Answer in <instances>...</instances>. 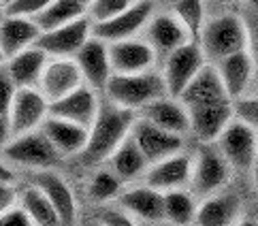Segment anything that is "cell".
I'll return each instance as SVG.
<instances>
[{
	"label": "cell",
	"instance_id": "cell-11",
	"mask_svg": "<svg viewBox=\"0 0 258 226\" xmlns=\"http://www.w3.org/2000/svg\"><path fill=\"white\" fill-rule=\"evenodd\" d=\"M131 134L137 141L139 149L143 152L145 160L150 162V167L156 165V162H160V160H167V158L175 156V154H179V149H181L179 134L162 130L156 124L143 120V117H139V120L135 122V128Z\"/></svg>",
	"mask_w": 258,
	"mask_h": 226
},
{
	"label": "cell",
	"instance_id": "cell-14",
	"mask_svg": "<svg viewBox=\"0 0 258 226\" xmlns=\"http://www.w3.org/2000/svg\"><path fill=\"white\" fill-rule=\"evenodd\" d=\"M98 111H100V105H98V98H96V90L90 88L88 84H84L73 94L64 96L60 101L49 105L51 117L75 122L79 126H86V128H92Z\"/></svg>",
	"mask_w": 258,
	"mask_h": 226
},
{
	"label": "cell",
	"instance_id": "cell-23",
	"mask_svg": "<svg viewBox=\"0 0 258 226\" xmlns=\"http://www.w3.org/2000/svg\"><path fill=\"white\" fill-rule=\"evenodd\" d=\"M216 68L220 77H222V84L226 88L230 101H237V98L243 96L245 88L250 86V81L254 77L256 60L250 53V49H247V51H239V53H233V56L216 62Z\"/></svg>",
	"mask_w": 258,
	"mask_h": 226
},
{
	"label": "cell",
	"instance_id": "cell-7",
	"mask_svg": "<svg viewBox=\"0 0 258 226\" xmlns=\"http://www.w3.org/2000/svg\"><path fill=\"white\" fill-rule=\"evenodd\" d=\"M218 149L222 152L230 167L239 171H250L258 160V137L254 134L252 126L233 120L222 132V137L218 139Z\"/></svg>",
	"mask_w": 258,
	"mask_h": 226
},
{
	"label": "cell",
	"instance_id": "cell-34",
	"mask_svg": "<svg viewBox=\"0 0 258 226\" xmlns=\"http://www.w3.org/2000/svg\"><path fill=\"white\" fill-rule=\"evenodd\" d=\"M137 0H94L90 7L88 17L92 20V24H103L117 17L119 13L128 11Z\"/></svg>",
	"mask_w": 258,
	"mask_h": 226
},
{
	"label": "cell",
	"instance_id": "cell-3",
	"mask_svg": "<svg viewBox=\"0 0 258 226\" xmlns=\"http://www.w3.org/2000/svg\"><path fill=\"white\" fill-rule=\"evenodd\" d=\"M201 47L207 58H214L216 62L224 60L233 53L247 51L250 47V32H247L241 17L237 15H220L211 20L201 37Z\"/></svg>",
	"mask_w": 258,
	"mask_h": 226
},
{
	"label": "cell",
	"instance_id": "cell-36",
	"mask_svg": "<svg viewBox=\"0 0 258 226\" xmlns=\"http://www.w3.org/2000/svg\"><path fill=\"white\" fill-rule=\"evenodd\" d=\"M235 120L243 122L252 128H258V96H241L233 101Z\"/></svg>",
	"mask_w": 258,
	"mask_h": 226
},
{
	"label": "cell",
	"instance_id": "cell-44",
	"mask_svg": "<svg viewBox=\"0 0 258 226\" xmlns=\"http://www.w3.org/2000/svg\"><path fill=\"white\" fill-rule=\"evenodd\" d=\"M254 222L258 224V207H256V211H254Z\"/></svg>",
	"mask_w": 258,
	"mask_h": 226
},
{
	"label": "cell",
	"instance_id": "cell-15",
	"mask_svg": "<svg viewBox=\"0 0 258 226\" xmlns=\"http://www.w3.org/2000/svg\"><path fill=\"white\" fill-rule=\"evenodd\" d=\"M179 101L186 105V109H197V107H209L220 103H230V96L222 84L218 68L205 64L201 73L192 79V84L183 90Z\"/></svg>",
	"mask_w": 258,
	"mask_h": 226
},
{
	"label": "cell",
	"instance_id": "cell-30",
	"mask_svg": "<svg viewBox=\"0 0 258 226\" xmlns=\"http://www.w3.org/2000/svg\"><path fill=\"white\" fill-rule=\"evenodd\" d=\"M22 207L34 226H62L56 207L36 186H28L22 192Z\"/></svg>",
	"mask_w": 258,
	"mask_h": 226
},
{
	"label": "cell",
	"instance_id": "cell-16",
	"mask_svg": "<svg viewBox=\"0 0 258 226\" xmlns=\"http://www.w3.org/2000/svg\"><path fill=\"white\" fill-rule=\"evenodd\" d=\"M75 60L81 68L84 81L90 88H94V90L107 88L109 79L113 77V66H111V58H109V45L105 41L92 37L84 47H81Z\"/></svg>",
	"mask_w": 258,
	"mask_h": 226
},
{
	"label": "cell",
	"instance_id": "cell-20",
	"mask_svg": "<svg viewBox=\"0 0 258 226\" xmlns=\"http://www.w3.org/2000/svg\"><path fill=\"white\" fill-rule=\"evenodd\" d=\"M32 186L39 188L49 198V203L56 207L62 226H71L75 222V215H77L75 194H73L69 184L58 173H53V171H36L32 175Z\"/></svg>",
	"mask_w": 258,
	"mask_h": 226
},
{
	"label": "cell",
	"instance_id": "cell-37",
	"mask_svg": "<svg viewBox=\"0 0 258 226\" xmlns=\"http://www.w3.org/2000/svg\"><path fill=\"white\" fill-rule=\"evenodd\" d=\"M96 222L103 226H135V222L126 213H122L119 209H111V207H103L96 213Z\"/></svg>",
	"mask_w": 258,
	"mask_h": 226
},
{
	"label": "cell",
	"instance_id": "cell-13",
	"mask_svg": "<svg viewBox=\"0 0 258 226\" xmlns=\"http://www.w3.org/2000/svg\"><path fill=\"white\" fill-rule=\"evenodd\" d=\"M41 37H43V28L36 24L34 17L5 15L3 24H0V49H3V58L11 60L17 53L36 47Z\"/></svg>",
	"mask_w": 258,
	"mask_h": 226
},
{
	"label": "cell",
	"instance_id": "cell-32",
	"mask_svg": "<svg viewBox=\"0 0 258 226\" xmlns=\"http://www.w3.org/2000/svg\"><path fill=\"white\" fill-rule=\"evenodd\" d=\"M197 209L192 194L183 192V190H171L164 192V220L173 224L186 226L197 220Z\"/></svg>",
	"mask_w": 258,
	"mask_h": 226
},
{
	"label": "cell",
	"instance_id": "cell-38",
	"mask_svg": "<svg viewBox=\"0 0 258 226\" xmlns=\"http://www.w3.org/2000/svg\"><path fill=\"white\" fill-rule=\"evenodd\" d=\"M0 226H34L30 215L24 211V207H15L0 215Z\"/></svg>",
	"mask_w": 258,
	"mask_h": 226
},
{
	"label": "cell",
	"instance_id": "cell-42",
	"mask_svg": "<svg viewBox=\"0 0 258 226\" xmlns=\"http://www.w3.org/2000/svg\"><path fill=\"white\" fill-rule=\"evenodd\" d=\"M254 45H256V53H258V22H256V28H254Z\"/></svg>",
	"mask_w": 258,
	"mask_h": 226
},
{
	"label": "cell",
	"instance_id": "cell-25",
	"mask_svg": "<svg viewBox=\"0 0 258 226\" xmlns=\"http://www.w3.org/2000/svg\"><path fill=\"white\" fill-rule=\"evenodd\" d=\"M49 56L41 47H30L7 60V75L13 79L17 88H39L43 70L47 66Z\"/></svg>",
	"mask_w": 258,
	"mask_h": 226
},
{
	"label": "cell",
	"instance_id": "cell-8",
	"mask_svg": "<svg viewBox=\"0 0 258 226\" xmlns=\"http://www.w3.org/2000/svg\"><path fill=\"white\" fill-rule=\"evenodd\" d=\"M154 17V3L152 0H139L128 11L119 13L117 17L103 24L92 26V37L105 41L107 45L119 43L126 39H135L143 26H147Z\"/></svg>",
	"mask_w": 258,
	"mask_h": 226
},
{
	"label": "cell",
	"instance_id": "cell-28",
	"mask_svg": "<svg viewBox=\"0 0 258 226\" xmlns=\"http://www.w3.org/2000/svg\"><path fill=\"white\" fill-rule=\"evenodd\" d=\"M109 162H111V171L122 179V182L145 175L147 169H150V162L145 160L143 152L139 149L137 141L133 139V134L117 147V152L109 158Z\"/></svg>",
	"mask_w": 258,
	"mask_h": 226
},
{
	"label": "cell",
	"instance_id": "cell-19",
	"mask_svg": "<svg viewBox=\"0 0 258 226\" xmlns=\"http://www.w3.org/2000/svg\"><path fill=\"white\" fill-rule=\"evenodd\" d=\"M190 111V130L197 134V139L203 143L218 141L222 132L228 128V124L235 120L233 101L209 105V107H197Z\"/></svg>",
	"mask_w": 258,
	"mask_h": 226
},
{
	"label": "cell",
	"instance_id": "cell-24",
	"mask_svg": "<svg viewBox=\"0 0 258 226\" xmlns=\"http://www.w3.org/2000/svg\"><path fill=\"white\" fill-rule=\"evenodd\" d=\"M41 130L51 141V145L58 149V154H67V156L69 154H84L90 141V128L51 115L45 120Z\"/></svg>",
	"mask_w": 258,
	"mask_h": 226
},
{
	"label": "cell",
	"instance_id": "cell-6",
	"mask_svg": "<svg viewBox=\"0 0 258 226\" xmlns=\"http://www.w3.org/2000/svg\"><path fill=\"white\" fill-rule=\"evenodd\" d=\"M3 158L17 167L47 169L58 158V149L45 137L43 130H34L22 137H15L3 145Z\"/></svg>",
	"mask_w": 258,
	"mask_h": 226
},
{
	"label": "cell",
	"instance_id": "cell-10",
	"mask_svg": "<svg viewBox=\"0 0 258 226\" xmlns=\"http://www.w3.org/2000/svg\"><path fill=\"white\" fill-rule=\"evenodd\" d=\"M84 84L86 81L75 58H49L39 81V90L49 103H56L60 98L73 94Z\"/></svg>",
	"mask_w": 258,
	"mask_h": 226
},
{
	"label": "cell",
	"instance_id": "cell-12",
	"mask_svg": "<svg viewBox=\"0 0 258 226\" xmlns=\"http://www.w3.org/2000/svg\"><path fill=\"white\" fill-rule=\"evenodd\" d=\"M113 75H139L147 73L156 62V49L150 41L143 39H126L109 45Z\"/></svg>",
	"mask_w": 258,
	"mask_h": 226
},
{
	"label": "cell",
	"instance_id": "cell-33",
	"mask_svg": "<svg viewBox=\"0 0 258 226\" xmlns=\"http://www.w3.org/2000/svg\"><path fill=\"white\" fill-rule=\"evenodd\" d=\"M119 188H122V179L113 171H98V173H94V177H92V182L88 186V194L92 201L105 203L109 198L117 196Z\"/></svg>",
	"mask_w": 258,
	"mask_h": 226
},
{
	"label": "cell",
	"instance_id": "cell-35",
	"mask_svg": "<svg viewBox=\"0 0 258 226\" xmlns=\"http://www.w3.org/2000/svg\"><path fill=\"white\" fill-rule=\"evenodd\" d=\"M56 3V0H11L5 5V15L17 17H39L43 11Z\"/></svg>",
	"mask_w": 258,
	"mask_h": 226
},
{
	"label": "cell",
	"instance_id": "cell-1",
	"mask_svg": "<svg viewBox=\"0 0 258 226\" xmlns=\"http://www.w3.org/2000/svg\"><path fill=\"white\" fill-rule=\"evenodd\" d=\"M137 120L139 117L135 115L133 109L117 107L111 101L107 105H100V111L90 128L88 147L81 154L86 165H98V162L111 158L117 147L131 137Z\"/></svg>",
	"mask_w": 258,
	"mask_h": 226
},
{
	"label": "cell",
	"instance_id": "cell-46",
	"mask_svg": "<svg viewBox=\"0 0 258 226\" xmlns=\"http://www.w3.org/2000/svg\"><path fill=\"white\" fill-rule=\"evenodd\" d=\"M3 3H5V5H7V3H11V0H3Z\"/></svg>",
	"mask_w": 258,
	"mask_h": 226
},
{
	"label": "cell",
	"instance_id": "cell-29",
	"mask_svg": "<svg viewBox=\"0 0 258 226\" xmlns=\"http://www.w3.org/2000/svg\"><path fill=\"white\" fill-rule=\"evenodd\" d=\"M81 17H88V7L81 5L79 0H56L47 11H43L34 20L43 28V32H49V30L60 28V26L77 22Z\"/></svg>",
	"mask_w": 258,
	"mask_h": 226
},
{
	"label": "cell",
	"instance_id": "cell-43",
	"mask_svg": "<svg viewBox=\"0 0 258 226\" xmlns=\"http://www.w3.org/2000/svg\"><path fill=\"white\" fill-rule=\"evenodd\" d=\"M247 3H250L252 7H256V9H258V0H247Z\"/></svg>",
	"mask_w": 258,
	"mask_h": 226
},
{
	"label": "cell",
	"instance_id": "cell-27",
	"mask_svg": "<svg viewBox=\"0 0 258 226\" xmlns=\"http://www.w3.org/2000/svg\"><path fill=\"white\" fill-rule=\"evenodd\" d=\"M239 213V201L233 194L209 196L197 209V226H230Z\"/></svg>",
	"mask_w": 258,
	"mask_h": 226
},
{
	"label": "cell",
	"instance_id": "cell-21",
	"mask_svg": "<svg viewBox=\"0 0 258 226\" xmlns=\"http://www.w3.org/2000/svg\"><path fill=\"white\" fill-rule=\"evenodd\" d=\"M147 41L152 43L156 53H173L181 45L190 43V34L183 24L173 13H158L147 24Z\"/></svg>",
	"mask_w": 258,
	"mask_h": 226
},
{
	"label": "cell",
	"instance_id": "cell-39",
	"mask_svg": "<svg viewBox=\"0 0 258 226\" xmlns=\"http://www.w3.org/2000/svg\"><path fill=\"white\" fill-rule=\"evenodd\" d=\"M15 201H17V190L13 188V184H0V209L9 211L15 209Z\"/></svg>",
	"mask_w": 258,
	"mask_h": 226
},
{
	"label": "cell",
	"instance_id": "cell-9",
	"mask_svg": "<svg viewBox=\"0 0 258 226\" xmlns=\"http://www.w3.org/2000/svg\"><path fill=\"white\" fill-rule=\"evenodd\" d=\"M92 26L94 24L90 17H81L56 30L43 32L36 47H41L49 58H75L81 47L92 39Z\"/></svg>",
	"mask_w": 258,
	"mask_h": 226
},
{
	"label": "cell",
	"instance_id": "cell-18",
	"mask_svg": "<svg viewBox=\"0 0 258 226\" xmlns=\"http://www.w3.org/2000/svg\"><path fill=\"white\" fill-rule=\"evenodd\" d=\"M192 171H195V165H192L190 156H186V154H175V156L156 162V165L147 169L145 186L160 190V192L181 190V186L192 179Z\"/></svg>",
	"mask_w": 258,
	"mask_h": 226
},
{
	"label": "cell",
	"instance_id": "cell-41",
	"mask_svg": "<svg viewBox=\"0 0 258 226\" xmlns=\"http://www.w3.org/2000/svg\"><path fill=\"white\" fill-rule=\"evenodd\" d=\"M254 186H256V190H258V160H256V165H254Z\"/></svg>",
	"mask_w": 258,
	"mask_h": 226
},
{
	"label": "cell",
	"instance_id": "cell-2",
	"mask_svg": "<svg viewBox=\"0 0 258 226\" xmlns=\"http://www.w3.org/2000/svg\"><path fill=\"white\" fill-rule=\"evenodd\" d=\"M109 101L124 109H145L154 101L169 96L167 84L162 75H156L152 70L139 75H113L105 88Z\"/></svg>",
	"mask_w": 258,
	"mask_h": 226
},
{
	"label": "cell",
	"instance_id": "cell-4",
	"mask_svg": "<svg viewBox=\"0 0 258 226\" xmlns=\"http://www.w3.org/2000/svg\"><path fill=\"white\" fill-rule=\"evenodd\" d=\"M49 101L39 88H17L13 105L9 109L7 120H0L9 126L11 139L39 130L49 117Z\"/></svg>",
	"mask_w": 258,
	"mask_h": 226
},
{
	"label": "cell",
	"instance_id": "cell-26",
	"mask_svg": "<svg viewBox=\"0 0 258 226\" xmlns=\"http://www.w3.org/2000/svg\"><path fill=\"white\" fill-rule=\"evenodd\" d=\"M119 203L124 209L135 213L137 218L147 222H160L164 220V192L154 190L150 186L131 188L119 196Z\"/></svg>",
	"mask_w": 258,
	"mask_h": 226
},
{
	"label": "cell",
	"instance_id": "cell-22",
	"mask_svg": "<svg viewBox=\"0 0 258 226\" xmlns=\"http://www.w3.org/2000/svg\"><path fill=\"white\" fill-rule=\"evenodd\" d=\"M141 115H143V120L156 124L158 128L179 134V137L190 130V111L186 109V105L179 98L164 96L160 101H154L145 109H141Z\"/></svg>",
	"mask_w": 258,
	"mask_h": 226
},
{
	"label": "cell",
	"instance_id": "cell-17",
	"mask_svg": "<svg viewBox=\"0 0 258 226\" xmlns=\"http://www.w3.org/2000/svg\"><path fill=\"white\" fill-rule=\"evenodd\" d=\"M228 171L230 165L228 160L222 156L220 149L214 147H201L195 171H192V186H195L197 194H211L220 190L228 182Z\"/></svg>",
	"mask_w": 258,
	"mask_h": 226
},
{
	"label": "cell",
	"instance_id": "cell-40",
	"mask_svg": "<svg viewBox=\"0 0 258 226\" xmlns=\"http://www.w3.org/2000/svg\"><path fill=\"white\" fill-rule=\"evenodd\" d=\"M237 226H258V224H256V222H254V218H252V220H241Z\"/></svg>",
	"mask_w": 258,
	"mask_h": 226
},
{
	"label": "cell",
	"instance_id": "cell-31",
	"mask_svg": "<svg viewBox=\"0 0 258 226\" xmlns=\"http://www.w3.org/2000/svg\"><path fill=\"white\" fill-rule=\"evenodd\" d=\"M171 13L183 24L188 30L190 39L201 43L203 30H205V5L203 0H173L171 3Z\"/></svg>",
	"mask_w": 258,
	"mask_h": 226
},
{
	"label": "cell",
	"instance_id": "cell-45",
	"mask_svg": "<svg viewBox=\"0 0 258 226\" xmlns=\"http://www.w3.org/2000/svg\"><path fill=\"white\" fill-rule=\"evenodd\" d=\"M86 226H103V224H98V222H92V224H86Z\"/></svg>",
	"mask_w": 258,
	"mask_h": 226
},
{
	"label": "cell",
	"instance_id": "cell-47",
	"mask_svg": "<svg viewBox=\"0 0 258 226\" xmlns=\"http://www.w3.org/2000/svg\"><path fill=\"white\" fill-rule=\"evenodd\" d=\"M137 3H139V0H137Z\"/></svg>",
	"mask_w": 258,
	"mask_h": 226
},
{
	"label": "cell",
	"instance_id": "cell-5",
	"mask_svg": "<svg viewBox=\"0 0 258 226\" xmlns=\"http://www.w3.org/2000/svg\"><path fill=\"white\" fill-rule=\"evenodd\" d=\"M205 58H207L205 51H203L201 43L197 41H190L186 45H181L179 49H175L173 53H169L167 60H164L162 77L171 98H179L183 94V90L192 84V79L207 64Z\"/></svg>",
	"mask_w": 258,
	"mask_h": 226
}]
</instances>
